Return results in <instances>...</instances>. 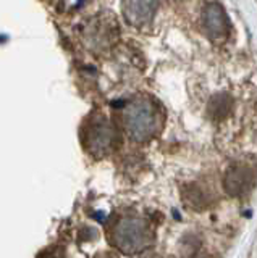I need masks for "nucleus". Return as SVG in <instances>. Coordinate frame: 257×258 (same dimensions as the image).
<instances>
[{
	"instance_id": "nucleus-1",
	"label": "nucleus",
	"mask_w": 257,
	"mask_h": 258,
	"mask_svg": "<svg viewBox=\"0 0 257 258\" xmlns=\"http://www.w3.org/2000/svg\"><path fill=\"white\" fill-rule=\"evenodd\" d=\"M112 240L123 253L134 255L152 245L154 234L150 226L139 218H123L112 229Z\"/></svg>"
},
{
	"instance_id": "nucleus-2",
	"label": "nucleus",
	"mask_w": 257,
	"mask_h": 258,
	"mask_svg": "<svg viewBox=\"0 0 257 258\" xmlns=\"http://www.w3.org/2000/svg\"><path fill=\"white\" fill-rule=\"evenodd\" d=\"M123 124L128 136L136 142H146L159 129V113L149 100H136L125 110Z\"/></svg>"
},
{
	"instance_id": "nucleus-3",
	"label": "nucleus",
	"mask_w": 257,
	"mask_h": 258,
	"mask_svg": "<svg viewBox=\"0 0 257 258\" xmlns=\"http://www.w3.org/2000/svg\"><path fill=\"white\" fill-rule=\"evenodd\" d=\"M117 142L115 129L106 118H99L87 126L86 131V145L92 155L104 157L114 150Z\"/></svg>"
},
{
	"instance_id": "nucleus-4",
	"label": "nucleus",
	"mask_w": 257,
	"mask_h": 258,
	"mask_svg": "<svg viewBox=\"0 0 257 258\" xmlns=\"http://www.w3.org/2000/svg\"><path fill=\"white\" fill-rule=\"evenodd\" d=\"M202 26L205 29V34L215 42H222L228 37L230 21L222 5L215 2L205 5L202 12Z\"/></svg>"
},
{
	"instance_id": "nucleus-5",
	"label": "nucleus",
	"mask_w": 257,
	"mask_h": 258,
	"mask_svg": "<svg viewBox=\"0 0 257 258\" xmlns=\"http://www.w3.org/2000/svg\"><path fill=\"white\" fill-rule=\"evenodd\" d=\"M254 176L246 166H231L223 177V189L230 197H243L251 190Z\"/></svg>"
},
{
	"instance_id": "nucleus-6",
	"label": "nucleus",
	"mask_w": 257,
	"mask_h": 258,
	"mask_svg": "<svg viewBox=\"0 0 257 258\" xmlns=\"http://www.w3.org/2000/svg\"><path fill=\"white\" fill-rule=\"evenodd\" d=\"M156 0H123L122 10L126 21L133 26H142L152 20L156 13Z\"/></svg>"
},
{
	"instance_id": "nucleus-7",
	"label": "nucleus",
	"mask_w": 257,
	"mask_h": 258,
	"mask_svg": "<svg viewBox=\"0 0 257 258\" xmlns=\"http://www.w3.org/2000/svg\"><path fill=\"white\" fill-rule=\"evenodd\" d=\"M233 100L228 94H217L212 97L211 103H209V115L214 119H222L230 115Z\"/></svg>"
},
{
	"instance_id": "nucleus-8",
	"label": "nucleus",
	"mask_w": 257,
	"mask_h": 258,
	"mask_svg": "<svg viewBox=\"0 0 257 258\" xmlns=\"http://www.w3.org/2000/svg\"><path fill=\"white\" fill-rule=\"evenodd\" d=\"M87 39L94 42L97 47H104L110 42V26L104 24L102 21H99V24H95L89 29V34H87Z\"/></svg>"
}]
</instances>
